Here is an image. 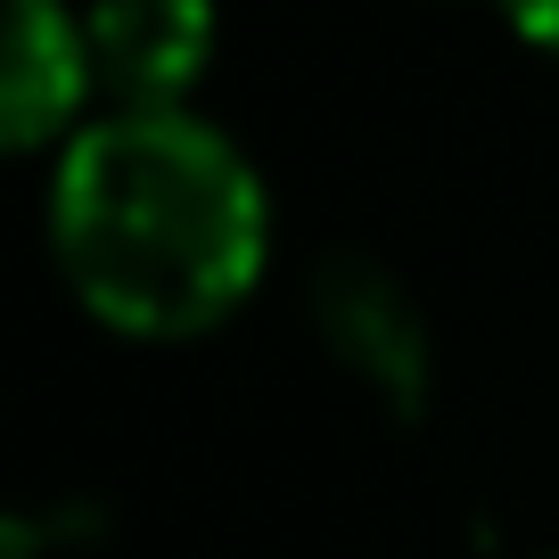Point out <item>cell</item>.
<instances>
[{
    "mask_svg": "<svg viewBox=\"0 0 559 559\" xmlns=\"http://www.w3.org/2000/svg\"><path fill=\"white\" fill-rule=\"evenodd\" d=\"M313 321L321 346L379 395V412L419 419L428 386H437V354H428V321H419L412 288L370 255H330L313 272Z\"/></svg>",
    "mask_w": 559,
    "mask_h": 559,
    "instance_id": "2",
    "label": "cell"
},
{
    "mask_svg": "<svg viewBox=\"0 0 559 559\" xmlns=\"http://www.w3.org/2000/svg\"><path fill=\"white\" fill-rule=\"evenodd\" d=\"M535 559H559V551H535Z\"/></svg>",
    "mask_w": 559,
    "mask_h": 559,
    "instance_id": "6",
    "label": "cell"
},
{
    "mask_svg": "<svg viewBox=\"0 0 559 559\" xmlns=\"http://www.w3.org/2000/svg\"><path fill=\"white\" fill-rule=\"evenodd\" d=\"M272 206L255 165L190 107H116L67 132L50 247L67 288L123 337H198L255 288Z\"/></svg>",
    "mask_w": 559,
    "mask_h": 559,
    "instance_id": "1",
    "label": "cell"
},
{
    "mask_svg": "<svg viewBox=\"0 0 559 559\" xmlns=\"http://www.w3.org/2000/svg\"><path fill=\"white\" fill-rule=\"evenodd\" d=\"M502 17H510V34H526L535 50L559 58V0H502Z\"/></svg>",
    "mask_w": 559,
    "mask_h": 559,
    "instance_id": "5",
    "label": "cell"
},
{
    "mask_svg": "<svg viewBox=\"0 0 559 559\" xmlns=\"http://www.w3.org/2000/svg\"><path fill=\"white\" fill-rule=\"evenodd\" d=\"M99 91L91 74V34L67 0H9V67H0V132L9 148L58 140L83 99Z\"/></svg>",
    "mask_w": 559,
    "mask_h": 559,
    "instance_id": "4",
    "label": "cell"
},
{
    "mask_svg": "<svg viewBox=\"0 0 559 559\" xmlns=\"http://www.w3.org/2000/svg\"><path fill=\"white\" fill-rule=\"evenodd\" d=\"M83 34L116 107H181L214 58V0H91Z\"/></svg>",
    "mask_w": 559,
    "mask_h": 559,
    "instance_id": "3",
    "label": "cell"
}]
</instances>
